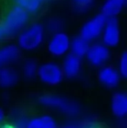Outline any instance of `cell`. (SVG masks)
<instances>
[{
    "instance_id": "6da1fadb",
    "label": "cell",
    "mask_w": 127,
    "mask_h": 128,
    "mask_svg": "<svg viewBox=\"0 0 127 128\" xmlns=\"http://www.w3.org/2000/svg\"><path fill=\"white\" fill-rule=\"evenodd\" d=\"M37 103L42 107L73 120L79 117L82 112V106L79 102L57 93H43L37 97Z\"/></svg>"
},
{
    "instance_id": "7a4b0ae2",
    "label": "cell",
    "mask_w": 127,
    "mask_h": 128,
    "mask_svg": "<svg viewBox=\"0 0 127 128\" xmlns=\"http://www.w3.org/2000/svg\"><path fill=\"white\" fill-rule=\"evenodd\" d=\"M47 33L44 24L31 22L16 37L17 46L21 52H31L37 51L46 42Z\"/></svg>"
},
{
    "instance_id": "3957f363",
    "label": "cell",
    "mask_w": 127,
    "mask_h": 128,
    "mask_svg": "<svg viewBox=\"0 0 127 128\" xmlns=\"http://www.w3.org/2000/svg\"><path fill=\"white\" fill-rule=\"evenodd\" d=\"M31 16L24 10L12 4L3 17L2 24L9 34L10 38H15L25 28L31 21Z\"/></svg>"
},
{
    "instance_id": "277c9868",
    "label": "cell",
    "mask_w": 127,
    "mask_h": 128,
    "mask_svg": "<svg viewBox=\"0 0 127 128\" xmlns=\"http://www.w3.org/2000/svg\"><path fill=\"white\" fill-rule=\"evenodd\" d=\"M37 78L42 84L50 87L59 86L64 78L61 66L54 60L44 61L39 64Z\"/></svg>"
},
{
    "instance_id": "5b68a950",
    "label": "cell",
    "mask_w": 127,
    "mask_h": 128,
    "mask_svg": "<svg viewBox=\"0 0 127 128\" xmlns=\"http://www.w3.org/2000/svg\"><path fill=\"white\" fill-rule=\"evenodd\" d=\"M107 18L100 12L89 18L82 24L78 35L90 44L100 39Z\"/></svg>"
},
{
    "instance_id": "8992f818",
    "label": "cell",
    "mask_w": 127,
    "mask_h": 128,
    "mask_svg": "<svg viewBox=\"0 0 127 128\" xmlns=\"http://www.w3.org/2000/svg\"><path fill=\"white\" fill-rule=\"evenodd\" d=\"M71 38L64 30L50 35L46 39V50L54 58H63L70 53Z\"/></svg>"
},
{
    "instance_id": "52a82bcc",
    "label": "cell",
    "mask_w": 127,
    "mask_h": 128,
    "mask_svg": "<svg viewBox=\"0 0 127 128\" xmlns=\"http://www.w3.org/2000/svg\"><path fill=\"white\" fill-rule=\"evenodd\" d=\"M85 58L88 64L99 69L109 64L112 58V51L103 43L97 41L90 44Z\"/></svg>"
},
{
    "instance_id": "ba28073f",
    "label": "cell",
    "mask_w": 127,
    "mask_h": 128,
    "mask_svg": "<svg viewBox=\"0 0 127 128\" xmlns=\"http://www.w3.org/2000/svg\"><path fill=\"white\" fill-rule=\"evenodd\" d=\"M105 46L110 49L116 48L121 42V27L118 18H107L100 38Z\"/></svg>"
},
{
    "instance_id": "9c48e42d",
    "label": "cell",
    "mask_w": 127,
    "mask_h": 128,
    "mask_svg": "<svg viewBox=\"0 0 127 128\" xmlns=\"http://www.w3.org/2000/svg\"><path fill=\"white\" fill-rule=\"evenodd\" d=\"M97 78L98 82L107 89L117 88L122 79L116 66L109 64L98 69Z\"/></svg>"
},
{
    "instance_id": "30bf717a",
    "label": "cell",
    "mask_w": 127,
    "mask_h": 128,
    "mask_svg": "<svg viewBox=\"0 0 127 128\" xmlns=\"http://www.w3.org/2000/svg\"><path fill=\"white\" fill-rule=\"evenodd\" d=\"M60 66L64 78H78L81 75L83 70V59L69 53L63 58Z\"/></svg>"
},
{
    "instance_id": "8fae6325",
    "label": "cell",
    "mask_w": 127,
    "mask_h": 128,
    "mask_svg": "<svg viewBox=\"0 0 127 128\" xmlns=\"http://www.w3.org/2000/svg\"><path fill=\"white\" fill-rule=\"evenodd\" d=\"M22 57V52L15 43L0 44V69L6 66H13Z\"/></svg>"
},
{
    "instance_id": "7c38bea8",
    "label": "cell",
    "mask_w": 127,
    "mask_h": 128,
    "mask_svg": "<svg viewBox=\"0 0 127 128\" xmlns=\"http://www.w3.org/2000/svg\"><path fill=\"white\" fill-rule=\"evenodd\" d=\"M111 111L114 117L124 120L127 115V95L124 92H116L111 98Z\"/></svg>"
},
{
    "instance_id": "4fadbf2b",
    "label": "cell",
    "mask_w": 127,
    "mask_h": 128,
    "mask_svg": "<svg viewBox=\"0 0 127 128\" xmlns=\"http://www.w3.org/2000/svg\"><path fill=\"white\" fill-rule=\"evenodd\" d=\"M127 0H104L100 13L106 18H118L124 10Z\"/></svg>"
},
{
    "instance_id": "5bb4252c",
    "label": "cell",
    "mask_w": 127,
    "mask_h": 128,
    "mask_svg": "<svg viewBox=\"0 0 127 128\" xmlns=\"http://www.w3.org/2000/svg\"><path fill=\"white\" fill-rule=\"evenodd\" d=\"M20 73L14 66H6L0 69V88L9 89L17 86L20 79Z\"/></svg>"
},
{
    "instance_id": "9a60e30c",
    "label": "cell",
    "mask_w": 127,
    "mask_h": 128,
    "mask_svg": "<svg viewBox=\"0 0 127 128\" xmlns=\"http://www.w3.org/2000/svg\"><path fill=\"white\" fill-rule=\"evenodd\" d=\"M56 118L51 114H40L30 117L25 128H58Z\"/></svg>"
},
{
    "instance_id": "2e32d148",
    "label": "cell",
    "mask_w": 127,
    "mask_h": 128,
    "mask_svg": "<svg viewBox=\"0 0 127 128\" xmlns=\"http://www.w3.org/2000/svg\"><path fill=\"white\" fill-rule=\"evenodd\" d=\"M13 5L20 7L30 15L37 14L44 6L47 0H11Z\"/></svg>"
},
{
    "instance_id": "e0dca14e",
    "label": "cell",
    "mask_w": 127,
    "mask_h": 128,
    "mask_svg": "<svg viewBox=\"0 0 127 128\" xmlns=\"http://www.w3.org/2000/svg\"><path fill=\"white\" fill-rule=\"evenodd\" d=\"M90 43L84 39L79 35L71 38V46H70V53L83 59L90 46Z\"/></svg>"
},
{
    "instance_id": "ac0fdd59",
    "label": "cell",
    "mask_w": 127,
    "mask_h": 128,
    "mask_svg": "<svg viewBox=\"0 0 127 128\" xmlns=\"http://www.w3.org/2000/svg\"><path fill=\"white\" fill-rule=\"evenodd\" d=\"M39 64L36 59L29 58L23 61L20 69V76H22L26 80H33L37 78V69Z\"/></svg>"
},
{
    "instance_id": "d6986e66",
    "label": "cell",
    "mask_w": 127,
    "mask_h": 128,
    "mask_svg": "<svg viewBox=\"0 0 127 128\" xmlns=\"http://www.w3.org/2000/svg\"><path fill=\"white\" fill-rule=\"evenodd\" d=\"M47 35H52V34L58 33V32H63L64 29V21L63 18L58 16H52L50 17L45 23H43Z\"/></svg>"
},
{
    "instance_id": "ffe728a7",
    "label": "cell",
    "mask_w": 127,
    "mask_h": 128,
    "mask_svg": "<svg viewBox=\"0 0 127 128\" xmlns=\"http://www.w3.org/2000/svg\"><path fill=\"white\" fill-rule=\"evenodd\" d=\"M72 9L78 15H85L95 6L96 0H70Z\"/></svg>"
},
{
    "instance_id": "44dd1931",
    "label": "cell",
    "mask_w": 127,
    "mask_h": 128,
    "mask_svg": "<svg viewBox=\"0 0 127 128\" xmlns=\"http://www.w3.org/2000/svg\"><path fill=\"white\" fill-rule=\"evenodd\" d=\"M117 70L122 78H126L127 76V53L126 52H123L120 54L118 60Z\"/></svg>"
},
{
    "instance_id": "7402d4cb",
    "label": "cell",
    "mask_w": 127,
    "mask_h": 128,
    "mask_svg": "<svg viewBox=\"0 0 127 128\" xmlns=\"http://www.w3.org/2000/svg\"><path fill=\"white\" fill-rule=\"evenodd\" d=\"M81 128H103V127L96 120H86L81 121Z\"/></svg>"
},
{
    "instance_id": "603a6c76",
    "label": "cell",
    "mask_w": 127,
    "mask_h": 128,
    "mask_svg": "<svg viewBox=\"0 0 127 128\" xmlns=\"http://www.w3.org/2000/svg\"><path fill=\"white\" fill-rule=\"evenodd\" d=\"M9 39H10L9 34L7 33L6 30L2 24L1 21H0V44L7 43V40H9Z\"/></svg>"
},
{
    "instance_id": "cb8c5ba5",
    "label": "cell",
    "mask_w": 127,
    "mask_h": 128,
    "mask_svg": "<svg viewBox=\"0 0 127 128\" xmlns=\"http://www.w3.org/2000/svg\"><path fill=\"white\" fill-rule=\"evenodd\" d=\"M58 128H81V121L77 120H71L62 125L61 126H58Z\"/></svg>"
},
{
    "instance_id": "d4e9b609",
    "label": "cell",
    "mask_w": 127,
    "mask_h": 128,
    "mask_svg": "<svg viewBox=\"0 0 127 128\" xmlns=\"http://www.w3.org/2000/svg\"><path fill=\"white\" fill-rule=\"evenodd\" d=\"M5 120H6V112H5L3 106L0 104V125L6 121Z\"/></svg>"
},
{
    "instance_id": "484cf974",
    "label": "cell",
    "mask_w": 127,
    "mask_h": 128,
    "mask_svg": "<svg viewBox=\"0 0 127 128\" xmlns=\"http://www.w3.org/2000/svg\"><path fill=\"white\" fill-rule=\"evenodd\" d=\"M0 128H14V127L11 125V123H10L9 121H5L0 125Z\"/></svg>"
},
{
    "instance_id": "4316f807",
    "label": "cell",
    "mask_w": 127,
    "mask_h": 128,
    "mask_svg": "<svg viewBox=\"0 0 127 128\" xmlns=\"http://www.w3.org/2000/svg\"><path fill=\"white\" fill-rule=\"evenodd\" d=\"M47 1H51V0H47Z\"/></svg>"
}]
</instances>
